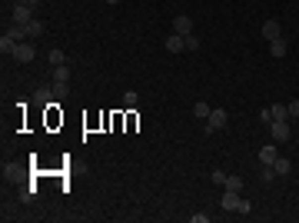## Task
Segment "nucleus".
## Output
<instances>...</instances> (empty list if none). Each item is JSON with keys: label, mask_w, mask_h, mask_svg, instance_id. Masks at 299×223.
I'll list each match as a JSON object with an SVG mask.
<instances>
[{"label": "nucleus", "mask_w": 299, "mask_h": 223, "mask_svg": "<svg viewBox=\"0 0 299 223\" xmlns=\"http://www.w3.org/2000/svg\"><path fill=\"white\" fill-rule=\"evenodd\" d=\"M253 210V203L246 200V197H239V203H236V213H249Z\"/></svg>", "instance_id": "obj_20"}, {"label": "nucleus", "mask_w": 299, "mask_h": 223, "mask_svg": "<svg viewBox=\"0 0 299 223\" xmlns=\"http://www.w3.org/2000/svg\"><path fill=\"white\" fill-rule=\"evenodd\" d=\"M33 57H37V50H33V44H17V50H13V60L17 64H33Z\"/></svg>", "instance_id": "obj_3"}, {"label": "nucleus", "mask_w": 299, "mask_h": 223, "mask_svg": "<svg viewBox=\"0 0 299 223\" xmlns=\"http://www.w3.org/2000/svg\"><path fill=\"white\" fill-rule=\"evenodd\" d=\"M173 34H183V37H189V34H193V20H189L186 13L173 17Z\"/></svg>", "instance_id": "obj_4"}, {"label": "nucleus", "mask_w": 299, "mask_h": 223, "mask_svg": "<svg viewBox=\"0 0 299 223\" xmlns=\"http://www.w3.org/2000/svg\"><path fill=\"white\" fill-rule=\"evenodd\" d=\"M276 156H279V150H276V140H273V144H266L263 150H259V160H263V163H273Z\"/></svg>", "instance_id": "obj_11"}, {"label": "nucleus", "mask_w": 299, "mask_h": 223, "mask_svg": "<svg viewBox=\"0 0 299 223\" xmlns=\"http://www.w3.org/2000/svg\"><path fill=\"white\" fill-rule=\"evenodd\" d=\"M7 37H10L13 44H23L30 34H27V27H20V23H17V27H10V30H7Z\"/></svg>", "instance_id": "obj_13"}, {"label": "nucleus", "mask_w": 299, "mask_h": 223, "mask_svg": "<svg viewBox=\"0 0 299 223\" xmlns=\"http://www.w3.org/2000/svg\"><path fill=\"white\" fill-rule=\"evenodd\" d=\"M273 140L276 144H286L289 140V123L286 120H273Z\"/></svg>", "instance_id": "obj_5"}, {"label": "nucleus", "mask_w": 299, "mask_h": 223, "mask_svg": "<svg viewBox=\"0 0 299 223\" xmlns=\"http://www.w3.org/2000/svg\"><path fill=\"white\" fill-rule=\"evenodd\" d=\"M213 183H216V187H226V173H223V170H213Z\"/></svg>", "instance_id": "obj_21"}, {"label": "nucleus", "mask_w": 299, "mask_h": 223, "mask_svg": "<svg viewBox=\"0 0 299 223\" xmlns=\"http://www.w3.org/2000/svg\"><path fill=\"white\" fill-rule=\"evenodd\" d=\"M263 37L266 40H276V37H283V27H279L276 20H266L263 23Z\"/></svg>", "instance_id": "obj_8"}, {"label": "nucleus", "mask_w": 299, "mask_h": 223, "mask_svg": "<svg viewBox=\"0 0 299 223\" xmlns=\"http://www.w3.org/2000/svg\"><path fill=\"white\" fill-rule=\"evenodd\" d=\"M13 23H20V27L33 23V7L30 3H17V7H13Z\"/></svg>", "instance_id": "obj_2"}, {"label": "nucleus", "mask_w": 299, "mask_h": 223, "mask_svg": "<svg viewBox=\"0 0 299 223\" xmlns=\"http://www.w3.org/2000/svg\"><path fill=\"white\" fill-rule=\"evenodd\" d=\"M166 50H170V54L186 50V37H183V34H170V37H166Z\"/></svg>", "instance_id": "obj_6"}, {"label": "nucleus", "mask_w": 299, "mask_h": 223, "mask_svg": "<svg viewBox=\"0 0 299 223\" xmlns=\"http://www.w3.org/2000/svg\"><path fill=\"white\" fill-rule=\"evenodd\" d=\"M289 107V117H299V100H293V103H286Z\"/></svg>", "instance_id": "obj_24"}, {"label": "nucleus", "mask_w": 299, "mask_h": 223, "mask_svg": "<svg viewBox=\"0 0 299 223\" xmlns=\"http://www.w3.org/2000/svg\"><path fill=\"white\" fill-rule=\"evenodd\" d=\"M37 3H40V0H37Z\"/></svg>", "instance_id": "obj_27"}, {"label": "nucleus", "mask_w": 299, "mask_h": 223, "mask_svg": "<svg viewBox=\"0 0 299 223\" xmlns=\"http://www.w3.org/2000/svg\"><path fill=\"white\" fill-rule=\"evenodd\" d=\"M269 113H273V120H286L289 107H286V103H273V110H269Z\"/></svg>", "instance_id": "obj_16"}, {"label": "nucleus", "mask_w": 299, "mask_h": 223, "mask_svg": "<svg viewBox=\"0 0 299 223\" xmlns=\"http://www.w3.org/2000/svg\"><path fill=\"white\" fill-rule=\"evenodd\" d=\"M27 34H30V40H37V37L47 34V27H44L40 20H33V23H27Z\"/></svg>", "instance_id": "obj_14"}, {"label": "nucleus", "mask_w": 299, "mask_h": 223, "mask_svg": "<svg viewBox=\"0 0 299 223\" xmlns=\"http://www.w3.org/2000/svg\"><path fill=\"white\" fill-rule=\"evenodd\" d=\"M236 203H239V193H236V190H226L223 200H220V207L223 210H236Z\"/></svg>", "instance_id": "obj_9"}, {"label": "nucleus", "mask_w": 299, "mask_h": 223, "mask_svg": "<svg viewBox=\"0 0 299 223\" xmlns=\"http://www.w3.org/2000/svg\"><path fill=\"white\" fill-rule=\"evenodd\" d=\"M186 50H199V37H196V34L186 37Z\"/></svg>", "instance_id": "obj_22"}, {"label": "nucleus", "mask_w": 299, "mask_h": 223, "mask_svg": "<svg viewBox=\"0 0 299 223\" xmlns=\"http://www.w3.org/2000/svg\"><path fill=\"white\" fill-rule=\"evenodd\" d=\"M66 80H70V67H54V87H66Z\"/></svg>", "instance_id": "obj_10"}, {"label": "nucleus", "mask_w": 299, "mask_h": 223, "mask_svg": "<svg viewBox=\"0 0 299 223\" xmlns=\"http://www.w3.org/2000/svg\"><path fill=\"white\" fill-rule=\"evenodd\" d=\"M243 177H226V190H236V193H243Z\"/></svg>", "instance_id": "obj_18"}, {"label": "nucleus", "mask_w": 299, "mask_h": 223, "mask_svg": "<svg viewBox=\"0 0 299 223\" xmlns=\"http://www.w3.org/2000/svg\"><path fill=\"white\" fill-rule=\"evenodd\" d=\"M13 3H30V7H37V0H13Z\"/></svg>", "instance_id": "obj_25"}, {"label": "nucleus", "mask_w": 299, "mask_h": 223, "mask_svg": "<svg viewBox=\"0 0 299 223\" xmlns=\"http://www.w3.org/2000/svg\"><path fill=\"white\" fill-rule=\"evenodd\" d=\"M107 3H113V7H117V3H120V0H107Z\"/></svg>", "instance_id": "obj_26"}, {"label": "nucleus", "mask_w": 299, "mask_h": 223, "mask_svg": "<svg viewBox=\"0 0 299 223\" xmlns=\"http://www.w3.org/2000/svg\"><path fill=\"white\" fill-rule=\"evenodd\" d=\"M210 110H213V107H210V103H203V100L193 103V117H199V120H206V117H210Z\"/></svg>", "instance_id": "obj_15"}, {"label": "nucleus", "mask_w": 299, "mask_h": 223, "mask_svg": "<svg viewBox=\"0 0 299 223\" xmlns=\"http://www.w3.org/2000/svg\"><path fill=\"white\" fill-rule=\"evenodd\" d=\"M226 123H230V113L223 110V107H213L210 117H206V134H213V130H223Z\"/></svg>", "instance_id": "obj_1"}, {"label": "nucleus", "mask_w": 299, "mask_h": 223, "mask_svg": "<svg viewBox=\"0 0 299 223\" xmlns=\"http://www.w3.org/2000/svg\"><path fill=\"white\" fill-rule=\"evenodd\" d=\"M289 170H293V163H289L286 156H276V160H273V173H276V177H286Z\"/></svg>", "instance_id": "obj_12"}, {"label": "nucleus", "mask_w": 299, "mask_h": 223, "mask_svg": "<svg viewBox=\"0 0 299 223\" xmlns=\"http://www.w3.org/2000/svg\"><path fill=\"white\" fill-rule=\"evenodd\" d=\"M269 54L279 60V57H286V54H289V44L283 40V37H276V40H269Z\"/></svg>", "instance_id": "obj_7"}, {"label": "nucleus", "mask_w": 299, "mask_h": 223, "mask_svg": "<svg viewBox=\"0 0 299 223\" xmlns=\"http://www.w3.org/2000/svg\"><path fill=\"white\" fill-rule=\"evenodd\" d=\"M0 50H3V54H10V57H13V50H17V44H13L10 37L3 34V37H0Z\"/></svg>", "instance_id": "obj_19"}, {"label": "nucleus", "mask_w": 299, "mask_h": 223, "mask_svg": "<svg viewBox=\"0 0 299 223\" xmlns=\"http://www.w3.org/2000/svg\"><path fill=\"white\" fill-rule=\"evenodd\" d=\"M123 103H126V107H133V103H136V93H133V90H126V93H123Z\"/></svg>", "instance_id": "obj_23"}, {"label": "nucleus", "mask_w": 299, "mask_h": 223, "mask_svg": "<svg viewBox=\"0 0 299 223\" xmlns=\"http://www.w3.org/2000/svg\"><path fill=\"white\" fill-rule=\"evenodd\" d=\"M47 57H50V64H54V67H63V64H66V54H63V50H50Z\"/></svg>", "instance_id": "obj_17"}]
</instances>
